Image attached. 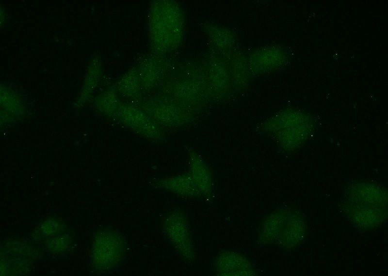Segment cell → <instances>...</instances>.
<instances>
[{"instance_id":"cell-1","label":"cell","mask_w":388,"mask_h":276,"mask_svg":"<svg viewBox=\"0 0 388 276\" xmlns=\"http://www.w3.org/2000/svg\"><path fill=\"white\" fill-rule=\"evenodd\" d=\"M343 212L353 225L360 230L379 228L387 220L388 195L385 188L372 181L350 180L343 196Z\"/></svg>"}]
</instances>
